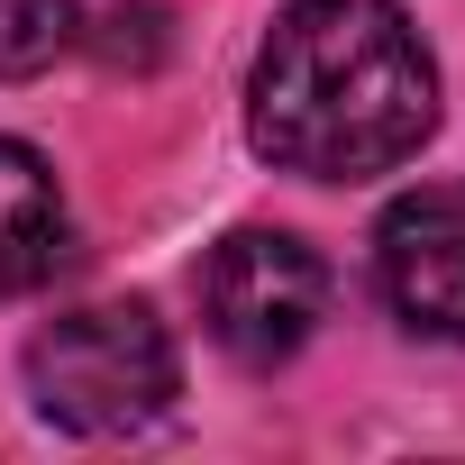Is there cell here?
I'll use <instances>...</instances> for the list:
<instances>
[{"instance_id":"1","label":"cell","mask_w":465,"mask_h":465,"mask_svg":"<svg viewBox=\"0 0 465 465\" xmlns=\"http://www.w3.org/2000/svg\"><path fill=\"white\" fill-rule=\"evenodd\" d=\"M438 128V64L392 0H292L247 74V137L302 183H374Z\"/></svg>"},{"instance_id":"2","label":"cell","mask_w":465,"mask_h":465,"mask_svg":"<svg viewBox=\"0 0 465 465\" xmlns=\"http://www.w3.org/2000/svg\"><path fill=\"white\" fill-rule=\"evenodd\" d=\"M183 365L146 302H83L28 338V401L74 438H137L173 411Z\"/></svg>"},{"instance_id":"3","label":"cell","mask_w":465,"mask_h":465,"mask_svg":"<svg viewBox=\"0 0 465 465\" xmlns=\"http://www.w3.org/2000/svg\"><path fill=\"white\" fill-rule=\"evenodd\" d=\"M201 320H210L219 356H238L247 374L292 365L329 320L320 247L292 238V228H238V238H219L210 265H201Z\"/></svg>"},{"instance_id":"4","label":"cell","mask_w":465,"mask_h":465,"mask_svg":"<svg viewBox=\"0 0 465 465\" xmlns=\"http://www.w3.org/2000/svg\"><path fill=\"white\" fill-rule=\"evenodd\" d=\"M374 283L411 338H465V183L411 192L374 228Z\"/></svg>"},{"instance_id":"5","label":"cell","mask_w":465,"mask_h":465,"mask_svg":"<svg viewBox=\"0 0 465 465\" xmlns=\"http://www.w3.org/2000/svg\"><path fill=\"white\" fill-rule=\"evenodd\" d=\"M55 256H64V192L37 146L0 137V302L37 292L55 274Z\"/></svg>"},{"instance_id":"6","label":"cell","mask_w":465,"mask_h":465,"mask_svg":"<svg viewBox=\"0 0 465 465\" xmlns=\"http://www.w3.org/2000/svg\"><path fill=\"white\" fill-rule=\"evenodd\" d=\"M83 10L74 0H0V83H37L55 55H74Z\"/></svg>"}]
</instances>
